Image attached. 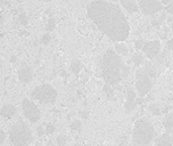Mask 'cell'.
<instances>
[{"label":"cell","mask_w":173,"mask_h":146,"mask_svg":"<svg viewBox=\"0 0 173 146\" xmlns=\"http://www.w3.org/2000/svg\"><path fill=\"white\" fill-rule=\"evenodd\" d=\"M80 127H81V123L79 121H75L73 124L71 125V129H73V130H78V129H80Z\"/></svg>","instance_id":"cb8c5ba5"},{"label":"cell","mask_w":173,"mask_h":146,"mask_svg":"<svg viewBox=\"0 0 173 146\" xmlns=\"http://www.w3.org/2000/svg\"><path fill=\"white\" fill-rule=\"evenodd\" d=\"M162 2L164 4H167V3H169V2H170V0H162Z\"/></svg>","instance_id":"4dcf8cb0"},{"label":"cell","mask_w":173,"mask_h":146,"mask_svg":"<svg viewBox=\"0 0 173 146\" xmlns=\"http://www.w3.org/2000/svg\"><path fill=\"white\" fill-rule=\"evenodd\" d=\"M155 135V130L152 123L148 119H139L135 124L133 131V141L135 144L145 145L152 141Z\"/></svg>","instance_id":"3957f363"},{"label":"cell","mask_w":173,"mask_h":146,"mask_svg":"<svg viewBox=\"0 0 173 146\" xmlns=\"http://www.w3.org/2000/svg\"><path fill=\"white\" fill-rule=\"evenodd\" d=\"M167 48H168V50H172L173 48V39L167 41Z\"/></svg>","instance_id":"f546056e"},{"label":"cell","mask_w":173,"mask_h":146,"mask_svg":"<svg viewBox=\"0 0 173 146\" xmlns=\"http://www.w3.org/2000/svg\"><path fill=\"white\" fill-rule=\"evenodd\" d=\"M18 79L24 84H27L33 80V70L30 67H24L18 71Z\"/></svg>","instance_id":"30bf717a"},{"label":"cell","mask_w":173,"mask_h":146,"mask_svg":"<svg viewBox=\"0 0 173 146\" xmlns=\"http://www.w3.org/2000/svg\"><path fill=\"white\" fill-rule=\"evenodd\" d=\"M160 48H161L160 42L158 41H149V42L144 44L143 51L149 59H152L156 58L158 54H159Z\"/></svg>","instance_id":"9c48e42d"},{"label":"cell","mask_w":173,"mask_h":146,"mask_svg":"<svg viewBox=\"0 0 173 146\" xmlns=\"http://www.w3.org/2000/svg\"><path fill=\"white\" fill-rule=\"evenodd\" d=\"M139 8L145 15H154L162 9V4L157 0H138Z\"/></svg>","instance_id":"52a82bcc"},{"label":"cell","mask_w":173,"mask_h":146,"mask_svg":"<svg viewBox=\"0 0 173 146\" xmlns=\"http://www.w3.org/2000/svg\"><path fill=\"white\" fill-rule=\"evenodd\" d=\"M16 112V109L14 106L12 105H5L3 108L1 109V114L2 117H4V118H11L14 114Z\"/></svg>","instance_id":"4fadbf2b"},{"label":"cell","mask_w":173,"mask_h":146,"mask_svg":"<svg viewBox=\"0 0 173 146\" xmlns=\"http://www.w3.org/2000/svg\"><path fill=\"white\" fill-rule=\"evenodd\" d=\"M132 61H133V62H134L136 67H139V65H141V64L144 62V58H143V56L141 53H136L134 56H133Z\"/></svg>","instance_id":"ac0fdd59"},{"label":"cell","mask_w":173,"mask_h":146,"mask_svg":"<svg viewBox=\"0 0 173 146\" xmlns=\"http://www.w3.org/2000/svg\"><path fill=\"white\" fill-rule=\"evenodd\" d=\"M172 30H173V25H172Z\"/></svg>","instance_id":"836d02e7"},{"label":"cell","mask_w":173,"mask_h":146,"mask_svg":"<svg viewBox=\"0 0 173 146\" xmlns=\"http://www.w3.org/2000/svg\"><path fill=\"white\" fill-rule=\"evenodd\" d=\"M10 141L14 145H27L33 141V135L27 124L24 121L15 123L9 130Z\"/></svg>","instance_id":"277c9868"},{"label":"cell","mask_w":173,"mask_h":146,"mask_svg":"<svg viewBox=\"0 0 173 146\" xmlns=\"http://www.w3.org/2000/svg\"><path fill=\"white\" fill-rule=\"evenodd\" d=\"M123 7L128 11L129 13H134L139 9V5L136 3L135 0H120Z\"/></svg>","instance_id":"7c38bea8"},{"label":"cell","mask_w":173,"mask_h":146,"mask_svg":"<svg viewBox=\"0 0 173 146\" xmlns=\"http://www.w3.org/2000/svg\"><path fill=\"white\" fill-rule=\"evenodd\" d=\"M149 110L154 114V115H159L161 113V110H160V107L158 104H151L149 106Z\"/></svg>","instance_id":"d6986e66"},{"label":"cell","mask_w":173,"mask_h":146,"mask_svg":"<svg viewBox=\"0 0 173 146\" xmlns=\"http://www.w3.org/2000/svg\"><path fill=\"white\" fill-rule=\"evenodd\" d=\"M43 1H50V0H43Z\"/></svg>","instance_id":"d6a6232c"},{"label":"cell","mask_w":173,"mask_h":146,"mask_svg":"<svg viewBox=\"0 0 173 146\" xmlns=\"http://www.w3.org/2000/svg\"><path fill=\"white\" fill-rule=\"evenodd\" d=\"M55 129V127H54V125H52V124H48L47 126V129H46V132L47 133H52L54 131Z\"/></svg>","instance_id":"d4e9b609"},{"label":"cell","mask_w":173,"mask_h":146,"mask_svg":"<svg viewBox=\"0 0 173 146\" xmlns=\"http://www.w3.org/2000/svg\"><path fill=\"white\" fill-rule=\"evenodd\" d=\"M22 110H24V116L30 122L34 123L39 121L40 118H41L40 109L37 108V106L34 103L30 101L28 99H24V101H22Z\"/></svg>","instance_id":"8992f818"},{"label":"cell","mask_w":173,"mask_h":146,"mask_svg":"<svg viewBox=\"0 0 173 146\" xmlns=\"http://www.w3.org/2000/svg\"><path fill=\"white\" fill-rule=\"evenodd\" d=\"M89 18L114 41H123L130 34L129 22L122 9L104 0H94L87 6Z\"/></svg>","instance_id":"6da1fadb"},{"label":"cell","mask_w":173,"mask_h":146,"mask_svg":"<svg viewBox=\"0 0 173 146\" xmlns=\"http://www.w3.org/2000/svg\"><path fill=\"white\" fill-rule=\"evenodd\" d=\"M144 47V41L143 39H138L135 42V47L137 48V50H141V48H143Z\"/></svg>","instance_id":"44dd1931"},{"label":"cell","mask_w":173,"mask_h":146,"mask_svg":"<svg viewBox=\"0 0 173 146\" xmlns=\"http://www.w3.org/2000/svg\"><path fill=\"white\" fill-rule=\"evenodd\" d=\"M55 23H56L55 19H54V18H51L50 20H49V23H48L47 29H48V30H53V29H54V27H55Z\"/></svg>","instance_id":"603a6c76"},{"label":"cell","mask_w":173,"mask_h":146,"mask_svg":"<svg viewBox=\"0 0 173 146\" xmlns=\"http://www.w3.org/2000/svg\"><path fill=\"white\" fill-rule=\"evenodd\" d=\"M164 126L167 128V129H171L173 128V113H170L168 115L165 116L164 118Z\"/></svg>","instance_id":"9a60e30c"},{"label":"cell","mask_w":173,"mask_h":146,"mask_svg":"<svg viewBox=\"0 0 173 146\" xmlns=\"http://www.w3.org/2000/svg\"><path fill=\"white\" fill-rule=\"evenodd\" d=\"M123 62L120 56L111 50L104 53L101 61L102 77L108 85H117L120 81Z\"/></svg>","instance_id":"7a4b0ae2"},{"label":"cell","mask_w":173,"mask_h":146,"mask_svg":"<svg viewBox=\"0 0 173 146\" xmlns=\"http://www.w3.org/2000/svg\"><path fill=\"white\" fill-rule=\"evenodd\" d=\"M166 11L169 13H173V1L170 2V4L166 7Z\"/></svg>","instance_id":"484cf974"},{"label":"cell","mask_w":173,"mask_h":146,"mask_svg":"<svg viewBox=\"0 0 173 146\" xmlns=\"http://www.w3.org/2000/svg\"><path fill=\"white\" fill-rule=\"evenodd\" d=\"M103 90H104L105 94H106V95H107V96L109 97V98H111V97L114 96V92H112V89H111V87H109L108 84L104 86V88H103Z\"/></svg>","instance_id":"ffe728a7"},{"label":"cell","mask_w":173,"mask_h":146,"mask_svg":"<svg viewBox=\"0 0 173 146\" xmlns=\"http://www.w3.org/2000/svg\"><path fill=\"white\" fill-rule=\"evenodd\" d=\"M33 97L42 104H52L57 99V92L51 85L44 84L33 91Z\"/></svg>","instance_id":"5b68a950"},{"label":"cell","mask_w":173,"mask_h":146,"mask_svg":"<svg viewBox=\"0 0 173 146\" xmlns=\"http://www.w3.org/2000/svg\"><path fill=\"white\" fill-rule=\"evenodd\" d=\"M152 87V81L150 76H143L137 78L136 89L141 97H144L150 91Z\"/></svg>","instance_id":"ba28073f"},{"label":"cell","mask_w":173,"mask_h":146,"mask_svg":"<svg viewBox=\"0 0 173 146\" xmlns=\"http://www.w3.org/2000/svg\"><path fill=\"white\" fill-rule=\"evenodd\" d=\"M4 139H5L4 133L2 132L1 130H0V145H1V144H3V142H4Z\"/></svg>","instance_id":"83f0119b"},{"label":"cell","mask_w":173,"mask_h":146,"mask_svg":"<svg viewBox=\"0 0 173 146\" xmlns=\"http://www.w3.org/2000/svg\"><path fill=\"white\" fill-rule=\"evenodd\" d=\"M57 143L59 145H65L66 144V137L63 135H60L57 138Z\"/></svg>","instance_id":"7402d4cb"},{"label":"cell","mask_w":173,"mask_h":146,"mask_svg":"<svg viewBox=\"0 0 173 146\" xmlns=\"http://www.w3.org/2000/svg\"><path fill=\"white\" fill-rule=\"evenodd\" d=\"M19 18H21V23L27 24V16H25V14H21V15L19 16Z\"/></svg>","instance_id":"4316f807"},{"label":"cell","mask_w":173,"mask_h":146,"mask_svg":"<svg viewBox=\"0 0 173 146\" xmlns=\"http://www.w3.org/2000/svg\"><path fill=\"white\" fill-rule=\"evenodd\" d=\"M50 39H51V38H50V35H49L48 33H47V34H45L44 38H43V41H44L45 44H48V42L50 41Z\"/></svg>","instance_id":"f1b7e54d"},{"label":"cell","mask_w":173,"mask_h":146,"mask_svg":"<svg viewBox=\"0 0 173 146\" xmlns=\"http://www.w3.org/2000/svg\"><path fill=\"white\" fill-rule=\"evenodd\" d=\"M155 143H156L157 145H170L172 143V141L168 134H164V135L160 136L159 138H157Z\"/></svg>","instance_id":"5bb4252c"},{"label":"cell","mask_w":173,"mask_h":146,"mask_svg":"<svg viewBox=\"0 0 173 146\" xmlns=\"http://www.w3.org/2000/svg\"><path fill=\"white\" fill-rule=\"evenodd\" d=\"M115 50H117V53L122 54V56H127L129 53L128 47L125 44H117L115 45Z\"/></svg>","instance_id":"e0dca14e"},{"label":"cell","mask_w":173,"mask_h":146,"mask_svg":"<svg viewBox=\"0 0 173 146\" xmlns=\"http://www.w3.org/2000/svg\"><path fill=\"white\" fill-rule=\"evenodd\" d=\"M81 68H82V65H81V62H80L78 59H73L71 62V70L73 73L75 74H77V73H79L80 71H81Z\"/></svg>","instance_id":"2e32d148"},{"label":"cell","mask_w":173,"mask_h":146,"mask_svg":"<svg viewBox=\"0 0 173 146\" xmlns=\"http://www.w3.org/2000/svg\"><path fill=\"white\" fill-rule=\"evenodd\" d=\"M135 106H136V93L133 90H130L127 94V102L125 104V109L127 112H131L134 110Z\"/></svg>","instance_id":"8fae6325"},{"label":"cell","mask_w":173,"mask_h":146,"mask_svg":"<svg viewBox=\"0 0 173 146\" xmlns=\"http://www.w3.org/2000/svg\"><path fill=\"white\" fill-rule=\"evenodd\" d=\"M2 3H3V0H0V8L2 6Z\"/></svg>","instance_id":"1f68e13d"}]
</instances>
